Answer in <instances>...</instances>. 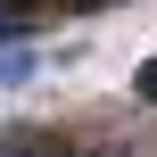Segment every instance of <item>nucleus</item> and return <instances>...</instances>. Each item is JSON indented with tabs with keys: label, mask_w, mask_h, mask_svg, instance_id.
<instances>
[{
	"label": "nucleus",
	"mask_w": 157,
	"mask_h": 157,
	"mask_svg": "<svg viewBox=\"0 0 157 157\" xmlns=\"http://www.w3.org/2000/svg\"><path fill=\"white\" fill-rule=\"evenodd\" d=\"M0 157H66V149L41 141V132H0Z\"/></svg>",
	"instance_id": "obj_1"
},
{
	"label": "nucleus",
	"mask_w": 157,
	"mask_h": 157,
	"mask_svg": "<svg viewBox=\"0 0 157 157\" xmlns=\"http://www.w3.org/2000/svg\"><path fill=\"white\" fill-rule=\"evenodd\" d=\"M132 91H141V99H149V108H157V58H149V66H141V75H132Z\"/></svg>",
	"instance_id": "obj_3"
},
{
	"label": "nucleus",
	"mask_w": 157,
	"mask_h": 157,
	"mask_svg": "<svg viewBox=\"0 0 157 157\" xmlns=\"http://www.w3.org/2000/svg\"><path fill=\"white\" fill-rule=\"evenodd\" d=\"M25 75H33V50H8L0 58V83H25Z\"/></svg>",
	"instance_id": "obj_2"
}]
</instances>
